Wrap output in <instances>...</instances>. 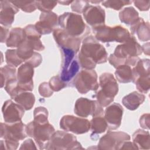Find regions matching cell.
<instances>
[{
	"mask_svg": "<svg viewBox=\"0 0 150 150\" xmlns=\"http://www.w3.org/2000/svg\"><path fill=\"white\" fill-rule=\"evenodd\" d=\"M142 52L141 46L135 37L131 35L124 43L116 47L114 52L109 56L108 62L115 68L123 64L134 66L140 59L138 56Z\"/></svg>",
	"mask_w": 150,
	"mask_h": 150,
	"instance_id": "cell-1",
	"label": "cell"
},
{
	"mask_svg": "<svg viewBox=\"0 0 150 150\" xmlns=\"http://www.w3.org/2000/svg\"><path fill=\"white\" fill-rule=\"evenodd\" d=\"M99 84L101 90L96 94L97 101L103 107H107L113 101L118 94V85L113 74L104 73L99 77Z\"/></svg>",
	"mask_w": 150,
	"mask_h": 150,
	"instance_id": "cell-2",
	"label": "cell"
},
{
	"mask_svg": "<svg viewBox=\"0 0 150 150\" xmlns=\"http://www.w3.org/2000/svg\"><path fill=\"white\" fill-rule=\"evenodd\" d=\"M58 23L60 26L69 35L80 38L90 32L81 16L71 12H65L59 16Z\"/></svg>",
	"mask_w": 150,
	"mask_h": 150,
	"instance_id": "cell-3",
	"label": "cell"
},
{
	"mask_svg": "<svg viewBox=\"0 0 150 150\" xmlns=\"http://www.w3.org/2000/svg\"><path fill=\"white\" fill-rule=\"evenodd\" d=\"M79 53L96 64L104 63L108 59V54L104 47L91 35L83 40Z\"/></svg>",
	"mask_w": 150,
	"mask_h": 150,
	"instance_id": "cell-4",
	"label": "cell"
},
{
	"mask_svg": "<svg viewBox=\"0 0 150 150\" xmlns=\"http://www.w3.org/2000/svg\"><path fill=\"white\" fill-rule=\"evenodd\" d=\"M54 132V127L49 122H38L33 120L27 125L28 135L34 139L40 149H46Z\"/></svg>",
	"mask_w": 150,
	"mask_h": 150,
	"instance_id": "cell-5",
	"label": "cell"
},
{
	"mask_svg": "<svg viewBox=\"0 0 150 150\" xmlns=\"http://www.w3.org/2000/svg\"><path fill=\"white\" fill-rule=\"evenodd\" d=\"M95 38L103 43L117 42L124 43L131 35L129 31L121 25L113 27L103 25L93 29Z\"/></svg>",
	"mask_w": 150,
	"mask_h": 150,
	"instance_id": "cell-6",
	"label": "cell"
},
{
	"mask_svg": "<svg viewBox=\"0 0 150 150\" xmlns=\"http://www.w3.org/2000/svg\"><path fill=\"white\" fill-rule=\"evenodd\" d=\"M149 66V59H139L132 69V81L142 93H147L150 88Z\"/></svg>",
	"mask_w": 150,
	"mask_h": 150,
	"instance_id": "cell-7",
	"label": "cell"
},
{
	"mask_svg": "<svg viewBox=\"0 0 150 150\" xmlns=\"http://www.w3.org/2000/svg\"><path fill=\"white\" fill-rule=\"evenodd\" d=\"M83 149L73 134L63 131H57L52 135L46 149Z\"/></svg>",
	"mask_w": 150,
	"mask_h": 150,
	"instance_id": "cell-8",
	"label": "cell"
},
{
	"mask_svg": "<svg viewBox=\"0 0 150 150\" xmlns=\"http://www.w3.org/2000/svg\"><path fill=\"white\" fill-rule=\"evenodd\" d=\"M97 74L95 70L83 69L76 75L73 84L81 94H86L89 91H96L99 87Z\"/></svg>",
	"mask_w": 150,
	"mask_h": 150,
	"instance_id": "cell-9",
	"label": "cell"
},
{
	"mask_svg": "<svg viewBox=\"0 0 150 150\" xmlns=\"http://www.w3.org/2000/svg\"><path fill=\"white\" fill-rule=\"evenodd\" d=\"M74 113L81 117H87L104 115V111L103 107L97 100H91L87 98L81 97L78 98L74 105Z\"/></svg>",
	"mask_w": 150,
	"mask_h": 150,
	"instance_id": "cell-10",
	"label": "cell"
},
{
	"mask_svg": "<svg viewBox=\"0 0 150 150\" xmlns=\"http://www.w3.org/2000/svg\"><path fill=\"white\" fill-rule=\"evenodd\" d=\"M62 129L76 134H83L90 129V122L86 118L77 117L71 115H64L60 121Z\"/></svg>",
	"mask_w": 150,
	"mask_h": 150,
	"instance_id": "cell-11",
	"label": "cell"
},
{
	"mask_svg": "<svg viewBox=\"0 0 150 150\" xmlns=\"http://www.w3.org/2000/svg\"><path fill=\"white\" fill-rule=\"evenodd\" d=\"M0 137L4 139L19 142L25 139L27 134V125L22 121L14 123H1Z\"/></svg>",
	"mask_w": 150,
	"mask_h": 150,
	"instance_id": "cell-12",
	"label": "cell"
},
{
	"mask_svg": "<svg viewBox=\"0 0 150 150\" xmlns=\"http://www.w3.org/2000/svg\"><path fill=\"white\" fill-rule=\"evenodd\" d=\"M34 67L27 62H25L18 69V88L19 91H32L33 89V77Z\"/></svg>",
	"mask_w": 150,
	"mask_h": 150,
	"instance_id": "cell-13",
	"label": "cell"
},
{
	"mask_svg": "<svg viewBox=\"0 0 150 150\" xmlns=\"http://www.w3.org/2000/svg\"><path fill=\"white\" fill-rule=\"evenodd\" d=\"M53 36L60 49H70L76 53L79 51L81 45V39L79 38L69 35L62 28L54 29L53 32Z\"/></svg>",
	"mask_w": 150,
	"mask_h": 150,
	"instance_id": "cell-14",
	"label": "cell"
},
{
	"mask_svg": "<svg viewBox=\"0 0 150 150\" xmlns=\"http://www.w3.org/2000/svg\"><path fill=\"white\" fill-rule=\"evenodd\" d=\"M129 134L122 131H109L99 141L98 148L100 149H115L123 141L130 140Z\"/></svg>",
	"mask_w": 150,
	"mask_h": 150,
	"instance_id": "cell-15",
	"label": "cell"
},
{
	"mask_svg": "<svg viewBox=\"0 0 150 150\" xmlns=\"http://www.w3.org/2000/svg\"><path fill=\"white\" fill-rule=\"evenodd\" d=\"M83 13L85 21L93 29L105 25V13L100 6L88 4L84 8Z\"/></svg>",
	"mask_w": 150,
	"mask_h": 150,
	"instance_id": "cell-16",
	"label": "cell"
},
{
	"mask_svg": "<svg viewBox=\"0 0 150 150\" xmlns=\"http://www.w3.org/2000/svg\"><path fill=\"white\" fill-rule=\"evenodd\" d=\"M123 111L122 107L117 103L110 104L107 107L105 110L104 117L109 130H115L120 127Z\"/></svg>",
	"mask_w": 150,
	"mask_h": 150,
	"instance_id": "cell-17",
	"label": "cell"
},
{
	"mask_svg": "<svg viewBox=\"0 0 150 150\" xmlns=\"http://www.w3.org/2000/svg\"><path fill=\"white\" fill-rule=\"evenodd\" d=\"M57 15L53 12H42L39 17V20L35 25L37 31L42 35L50 34L56 29L58 23Z\"/></svg>",
	"mask_w": 150,
	"mask_h": 150,
	"instance_id": "cell-18",
	"label": "cell"
},
{
	"mask_svg": "<svg viewBox=\"0 0 150 150\" xmlns=\"http://www.w3.org/2000/svg\"><path fill=\"white\" fill-rule=\"evenodd\" d=\"M2 112L4 121L10 124L21 121L25 114V110L18 104L8 100L4 102Z\"/></svg>",
	"mask_w": 150,
	"mask_h": 150,
	"instance_id": "cell-19",
	"label": "cell"
},
{
	"mask_svg": "<svg viewBox=\"0 0 150 150\" xmlns=\"http://www.w3.org/2000/svg\"><path fill=\"white\" fill-rule=\"evenodd\" d=\"M0 8L1 24L6 27L11 26L14 21L15 14L19 11V9L8 1H1Z\"/></svg>",
	"mask_w": 150,
	"mask_h": 150,
	"instance_id": "cell-20",
	"label": "cell"
},
{
	"mask_svg": "<svg viewBox=\"0 0 150 150\" xmlns=\"http://www.w3.org/2000/svg\"><path fill=\"white\" fill-rule=\"evenodd\" d=\"M130 29L131 34L136 33L139 40L145 42L149 40V23L145 22L142 18H139L136 23L131 26Z\"/></svg>",
	"mask_w": 150,
	"mask_h": 150,
	"instance_id": "cell-21",
	"label": "cell"
},
{
	"mask_svg": "<svg viewBox=\"0 0 150 150\" xmlns=\"http://www.w3.org/2000/svg\"><path fill=\"white\" fill-rule=\"evenodd\" d=\"M145 100L144 94L135 91L124 96L122 100V103L127 109L134 111L137 110Z\"/></svg>",
	"mask_w": 150,
	"mask_h": 150,
	"instance_id": "cell-22",
	"label": "cell"
},
{
	"mask_svg": "<svg viewBox=\"0 0 150 150\" xmlns=\"http://www.w3.org/2000/svg\"><path fill=\"white\" fill-rule=\"evenodd\" d=\"M132 141L138 149H150V135L148 131L137 129L132 135Z\"/></svg>",
	"mask_w": 150,
	"mask_h": 150,
	"instance_id": "cell-23",
	"label": "cell"
},
{
	"mask_svg": "<svg viewBox=\"0 0 150 150\" xmlns=\"http://www.w3.org/2000/svg\"><path fill=\"white\" fill-rule=\"evenodd\" d=\"M13 100L26 111L32 109L35 103L34 94L29 91H20Z\"/></svg>",
	"mask_w": 150,
	"mask_h": 150,
	"instance_id": "cell-24",
	"label": "cell"
},
{
	"mask_svg": "<svg viewBox=\"0 0 150 150\" xmlns=\"http://www.w3.org/2000/svg\"><path fill=\"white\" fill-rule=\"evenodd\" d=\"M25 38L26 35L23 29L21 28H12L9 32L6 45L9 47H17Z\"/></svg>",
	"mask_w": 150,
	"mask_h": 150,
	"instance_id": "cell-25",
	"label": "cell"
},
{
	"mask_svg": "<svg viewBox=\"0 0 150 150\" xmlns=\"http://www.w3.org/2000/svg\"><path fill=\"white\" fill-rule=\"evenodd\" d=\"M120 21L127 25H132L139 19L138 12L132 6L125 8L119 13Z\"/></svg>",
	"mask_w": 150,
	"mask_h": 150,
	"instance_id": "cell-26",
	"label": "cell"
},
{
	"mask_svg": "<svg viewBox=\"0 0 150 150\" xmlns=\"http://www.w3.org/2000/svg\"><path fill=\"white\" fill-rule=\"evenodd\" d=\"M107 128V124L104 115H97L93 117L90 121V129L92 131L91 138L104 132Z\"/></svg>",
	"mask_w": 150,
	"mask_h": 150,
	"instance_id": "cell-27",
	"label": "cell"
},
{
	"mask_svg": "<svg viewBox=\"0 0 150 150\" xmlns=\"http://www.w3.org/2000/svg\"><path fill=\"white\" fill-rule=\"evenodd\" d=\"M116 69L115 75L118 81L121 83H128L132 81V73L131 66L123 64L117 67Z\"/></svg>",
	"mask_w": 150,
	"mask_h": 150,
	"instance_id": "cell-28",
	"label": "cell"
},
{
	"mask_svg": "<svg viewBox=\"0 0 150 150\" xmlns=\"http://www.w3.org/2000/svg\"><path fill=\"white\" fill-rule=\"evenodd\" d=\"M80 64L77 60L74 59L70 66L66 69L62 70L60 76V79L65 83L70 81L74 79L79 71Z\"/></svg>",
	"mask_w": 150,
	"mask_h": 150,
	"instance_id": "cell-29",
	"label": "cell"
},
{
	"mask_svg": "<svg viewBox=\"0 0 150 150\" xmlns=\"http://www.w3.org/2000/svg\"><path fill=\"white\" fill-rule=\"evenodd\" d=\"M1 87L2 88L5 86L7 82L12 80L17 79V73L16 69L14 67L6 65L1 67Z\"/></svg>",
	"mask_w": 150,
	"mask_h": 150,
	"instance_id": "cell-30",
	"label": "cell"
},
{
	"mask_svg": "<svg viewBox=\"0 0 150 150\" xmlns=\"http://www.w3.org/2000/svg\"><path fill=\"white\" fill-rule=\"evenodd\" d=\"M5 60L8 65L16 67L23 62L18 55L16 49H8L5 52Z\"/></svg>",
	"mask_w": 150,
	"mask_h": 150,
	"instance_id": "cell-31",
	"label": "cell"
},
{
	"mask_svg": "<svg viewBox=\"0 0 150 150\" xmlns=\"http://www.w3.org/2000/svg\"><path fill=\"white\" fill-rule=\"evenodd\" d=\"M18 9L22 11L30 13L35 11L37 8L35 1H10Z\"/></svg>",
	"mask_w": 150,
	"mask_h": 150,
	"instance_id": "cell-32",
	"label": "cell"
},
{
	"mask_svg": "<svg viewBox=\"0 0 150 150\" xmlns=\"http://www.w3.org/2000/svg\"><path fill=\"white\" fill-rule=\"evenodd\" d=\"M34 121L38 122H48V111L44 107H38L34 110Z\"/></svg>",
	"mask_w": 150,
	"mask_h": 150,
	"instance_id": "cell-33",
	"label": "cell"
},
{
	"mask_svg": "<svg viewBox=\"0 0 150 150\" xmlns=\"http://www.w3.org/2000/svg\"><path fill=\"white\" fill-rule=\"evenodd\" d=\"M57 2L54 1H35L36 8L43 13L51 12Z\"/></svg>",
	"mask_w": 150,
	"mask_h": 150,
	"instance_id": "cell-34",
	"label": "cell"
},
{
	"mask_svg": "<svg viewBox=\"0 0 150 150\" xmlns=\"http://www.w3.org/2000/svg\"><path fill=\"white\" fill-rule=\"evenodd\" d=\"M132 2L131 1H118V0H111L104 1L102 2V5L105 8H111L116 11L121 9L124 6L129 5Z\"/></svg>",
	"mask_w": 150,
	"mask_h": 150,
	"instance_id": "cell-35",
	"label": "cell"
},
{
	"mask_svg": "<svg viewBox=\"0 0 150 150\" xmlns=\"http://www.w3.org/2000/svg\"><path fill=\"white\" fill-rule=\"evenodd\" d=\"M49 84L53 91H59L66 87V83L62 81L60 76L52 77L49 80Z\"/></svg>",
	"mask_w": 150,
	"mask_h": 150,
	"instance_id": "cell-36",
	"label": "cell"
},
{
	"mask_svg": "<svg viewBox=\"0 0 150 150\" xmlns=\"http://www.w3.org/2000/svg\"><path fill=\"white\" fill-rule=\"evenodd\" d=\"M19 142L18 141H13L11 140H1L0 149L1 150H15L19 146Z\"/></svg>",
	"mask_w": 150,
	"mask_h": 150,
	"instance_id": "cell-37",
	"label": "cell"
},
{
	"mask_svg": "<svg viewBox=\"0 0 150 150\" xmlns=\"http://www.w3.org/2000/svg\"><path fill=\"white\" fill-rule=\"evenodd\" d=\"M38 91L40 95L44 97H49L53 94V91L47 82L42 83L39 86Z\"/></svg>",
	"mask_w": 150,
	"mask_h": 150,
	"instance_id": "cell-38",
	"label": "cell"
},
{
	"mask_svg": "<svg viewBox=\"0 0 150 150\" xmlns=\"http://www.w3.org/2000/svg\"><path fill=\"white\" fill-rule=\"evenodd\" d=\"M89 4L87 1H73L71 4V8L73 11L79 13H83V9Z\"/></svg>",
	"mask_w": 150,
	"mask_h": 150,
	"instance_id": "cell-39",
	"label": "cell"
},
{
	"mask_svg": "<svg viewBox=\"0 0 150 150\" xmlns=\"http://www.w3.org/2000/svg\"><path fill=\"white\" fill-rule=\"evenodd\" d=\"M42 62V57L41 54L38 52H35L32 56L26 62L31 64L34 68L38 67Z\"/></svg>",
	"mask_w": 150,
	"mask_h": 150,
	"instance_id": "cell-40",
	"label": "cell"
},
{
	"mask_svg": "<svg viewBox=\"0 0 150 150\" xmlns=\"http://www.w3.org/2000/svg\"><path fill=\"white\" fill-rule=\"evenodd\" d=\"M133 2L135 6L141 11H147L149 9V1H134Z\"/></svg>",
	"mask_w": 150,
	"mask_h": 150,
	"instance_id": "cell-41",
	"label": "cell"
},
{
	"mask_svg": "<svg viewBox=\"0 0 150 150\" xmlns=\"http://www.w3.org/2000/svg\"><path fill=\"white\" fill-rule=\"evenodd\" d=\"M149 114H144L139 118V125L142 128L149 129Z\"/></svg>",
	"mask_w": 150,
	"mask_h": 150,
	"instance_id": "cell-42",
	"label": "cell"
},
{
	"mask_svg": "<svg viewBox=\"0 0 150 150\" xmlns=\"http://www.w3.org/2000/svg\"><path fill=\"white\" fill-rule=\"evenodd\" d=\"M125 141L120 144L118 146L117 149H138L137 146L134 145V144L131 141Z\"/></svg>",
	"mask_w": 150,
	"mask_h": 150,
	"instance_id": "cell-43",
	"label": "cell"
},
{
	"mask_svg": "<svg viewBox=\"0 0 150 150\" xmlns=\"http://www.w3.org/2000/svg\"><path fill=\"white\" fill-rule=\"evenodd\" d=\"M19 149H37V147L32 139H28L22 144Z\"/></svg>",
	"mask_w": 150,
	"mask_h": 150,
	"instance_id": "cell-44",
	"label": "cell"
},
{
	"mask_svg": "<svg viewBox=\"0 0 150 150\" xmlns=\"http://www.w3.org/2000/svg\"><path fill=\"white\" fill-rule=\"evenodd\" d=\"M0 29H1V43L6 42L9 34V29L6 28H4L2 26L0 27Z\"/></svg>",
	"mask_w": 150,
	"mask_h": 150,
	"instance_id": "cell-45",
	"label": "cell"
},
{
	"mask_svg": "<svg viewBox=\"0 0 150 150\" xmlns=\"http://www.w3.org/2000/svg\"><path fill=\"white\" fill-rule=\"evenodd\" d=\"M141 47H142V52H144L145 54L149 55V42L144 44Z\"/></svg>",
	"mask_w": 150,
	"mask_h": 150,
	"instance_id": "cell-46",
	"label": "cell"
},
{
	"mask_svg": "<svg viewBox=\"0 0 150 150\" xmlns=\"http://www.w3.org/2000/svg\"><path fill=\"white\" fill-rule=\"evenodd\" d=\"M73 1H58V2L62 5H68L70 4H71Z\"/></svg>",
	"mask_w": 150,
	"mask_h": 150,
	"instance_id": "cell-47",
	"label": "cell"
}]
</instances>
